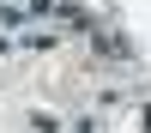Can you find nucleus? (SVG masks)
Instances as JSON below:
<instances>
[{"mask_svg": "<svg viewBox=\"0 0 151 133\" xmlns=\"http://www.w3.org/2000/svg\"><path fill=\"white\" fill-rule=\"evenodd\" d=\"M55 12L73 24V30H91V12H85V6H73V0H67V6H55Z\"/></svg>", "mask_w": 151, "mask_h": 133, "instance_id": "obj_1", "label": "nucleus"}]
</instances>
